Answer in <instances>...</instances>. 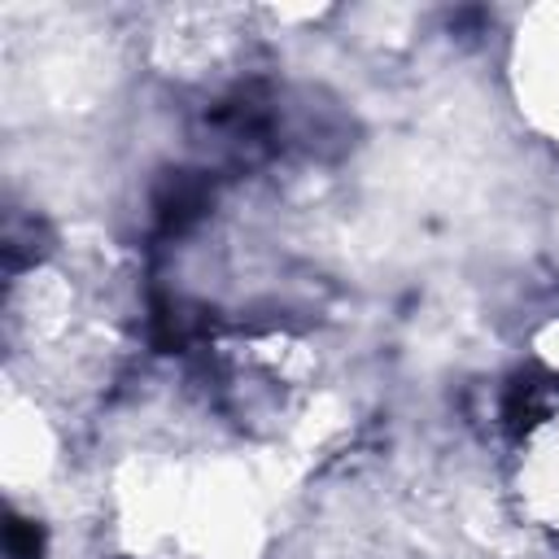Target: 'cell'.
Segmentation results:
<instances>
[{
	"mask_svg": "<svg viewBox=\"0 0 559 559\" xmlns=\"http://www.w3.org/2000/svg\"><path fill=\"white\" fill-rule=\"evenodd\" d=\"M9 555H13V559H39V533H35L31 524L13 520V524H9Z\"/></svg>",
	"mask_w": 559,
	"mask_h": 559,
	"instance_id": "obj_1",
	"label": "cell"
}]
</instances>
